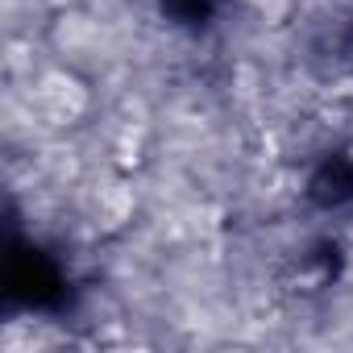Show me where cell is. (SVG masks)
Listing matches in <instances>:
<instances>
[{
    "label": "cell",
    "mask_w": 353,
    "mask_h": 353,
    "mask_svg": "<svg viewBox=\"0 0 353 353\" xmlns=\"http://www.w3.org/2000/svg\"><path fill=\"white\" fill-rule=\"evenodd\" d=\"M34 104H38V112H42L50 125H71V121L83 117L88 92H83V83H79L75 75H67V71H46V75L38 79V88H34Z\"/></svg>",
    "instance_id": "1"
},
{
    "label": "cell",
    "mask_w": 353,
    "mask_h": 353,
    "mask_svg": "<svg viewBox=\"0 0 353 353\" xmlns=\"http://www.w3.org/2000/svg\"><path fill=\"white\" fill-rule=\"evenodd\" d=\"M88 38H92V21L79 17V13H63V21L54 26V42H59L63 50H79Z\"/></svg>",
    "instance_id": "2"
},
{
    "label": "cell",
    "mask_w": 353,
    "mask_h": 353,
    "mask_svg": "<svg viewBox=\"0 0 353 353\" xmlns=\"http://www.w3.org/2000/svg\"><path fill=\"white\" fill-rule=\"evenodd\" d=\"M129 208H133V204H129V192H125V188H117V183H112V188H100V221H104L108 229L121 225V221L129 216ZM100 221H96V225H100Z\"/></svg>",
    "instance_id": "3"
},
{
    "label": "cell",
    "mask_w": 353,
    "mask_h": 353,
    "mask_svg": "<svg viewBox=\"0 0 353 353\" xmlns=\"http://www.w3.org/2000/svg\"><path fill=\"white\" fill-rule=\"evenodd\" d=\"M250 5H254V9H258L266 21H279V17L291 9V0H250Z\"/></svg>",
    "instance_id": "4"
},
{
    "label": "cell",
    "mask_w": 353,
    "mask_h": 353,
    "mask_svg": "<svg viewBox=\"0 0 353 353\" xmlns=\"http://www.w3.org/2000/svg\"><path fill=\"white\" fill-rule=\"evenodd\" d=\"M54 5H67V0H54Z\"/></svg>",
    "instance_id": "5"
}]
</instances>
